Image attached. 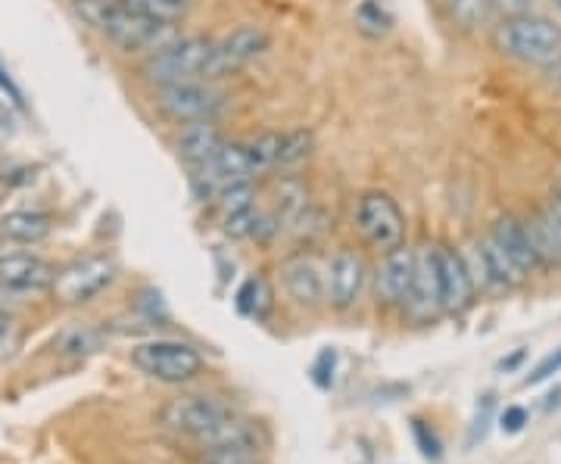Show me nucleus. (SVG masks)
I'll return each instance as SVG.
<instances>
[{
  "instance_id": "1",
  "label": "nucleus",
  "mask_w": 561,
  "mask_h": 464,
  "mask_svg": "<svg viewBox=\"0 0 561 464\" xmlns=\"http://www.w3.org/2000/svg\"><path fill=\"white\" fill-rule=\"evenodd\" d=\"M496 44L505 57L527 66H549L561 57V29L537 13L509 16L496 29Z\"/></svg>"
},
{
  "instance_id": "2",
  "label": "nucleus",
  "mask_w": 561,
  "mask_h": 464,
  "mask_svg": "<svg viewBox=\"0 0 561 464\" xmlns=\"http://www.w3.org/2000/svg\"><path fill=\"white\" fill-rule=\"evenodd\" d=\"M212 44L209 38H178L166 47L153 50L141 63V75L156 88L184 85V81H200L206 78L209 60H212Z\"/></svg>"
},
{
  "instance_id": "3",
  "label": "nucleus",
  "mask_w": 561,
  "mask_h": 464,
  "mask_svg": "<svg viewBox=\"0 0 561 464\" xmlns=\"http://www.w3.org/2000/svg\"><path fill=\"white\" fill-rule=\"evenodd\" d=\"M131 365L159 384H187L203 371V356L181 340H150L131 349Z\"/></svg>"
},
{
  "instance_id": "4",
  "label": "nucleus",
  "mask_w": 561,
  "mask_h": 464,
  "mask_svg": "<svg viewBox=\"0 0 561 464\" xmlns=\"http://www.w3.org/2000/svg\"><path fill=\"white\" fill-rule=\"evenodd\" d=\"M231 415H234V408L225 399L206 396V393H187V396L169 399L159 408V424L175 436H187V440L200 443L206 433H212Z\"/></svg>"
},
{
  "instance_id": "5",
  "label": "nucleus",
  "mask_w": 561,
  "mask_h": 464,
  "mask_svg": "<svg viewBox=\"0 0 561 464\" xmlns=\"http://www.w3.org/2000/svg\"><path fill=\"white\" fill-rule=\"evenodd\" d=\"M356 225L362 237L381 253L403 247V240H406V215L396 206V200L390 194H381V190L362 194L356 206Z\"/></svg>"
},
{
  "instance_id": "6",
  "label": "nucleus",
  "mask_w": 561,
  "mask_h": 464,
  "mask_svg": "<svg viewBox=\"0 0 561 464\" xmlns=\"http://www.w3.org/2000/svg\"><path fill=\"white\" fill-rule=\"evenodd\" d=\"M116 281V262L110 256H85L57 271L50 290L66 306H82L100 296L106 287Z\"/></svg>"
},
{
  "instance_id": "7",
  "label": "nucleus",
  "mask_w": 561,
  "mask_h": 464,
  "mask_svg": "<svg viewBox=\"0 0 561 464\" xmlns=\"http://www.w3.org/2000/svg\"><path fill=\"white\" fill-rule=\"evenodd\" d=\"M103 35L110 38L116 47L128 50V53H138V50H159L172 41H178L175 35V22H159L141 13H131L128 7H119L116 16L106 22Z\"/></svg>"
},
{
  "instance_id": "8",
  "label": "nucleus",
  "mask_w": 561,
  "mask_h": 464,
  "mask_svg": "<svg viewBox=\"0 0 561 464\" xmlns=\"http://www.w3.org/2000/svg\"><path fill=\"white\" fill-rule=\"evenodd\" d=\"M272 47V35L262 25H237L228 35H222L212 44V60L206 69V78H219L228 72L244 69L247 63L259 60Z\"/></svg>"
},
{
  "instance_id": "9",
  "label": "nucleus",
  "mask_w": 561,
  "mask_h": 464,
  "mask_svg": "<svg viewBox=\"0 0 561 464\" xmlns=\"http://www.w3.org/2000/svg\"><path fill=\"white\" fill-rule=\"evenodd\" d=\"M156 103L175 122H197V119L216 116L225 106V97L216 88L203 85V81H184V85L159 88Z\"/></svg>"
},
{
  "instance_id": "10",
  "label": "nucleus",
  "mask_w": 561,
  "mask_h": 464,
  "mask_svg": "<svg viewBox=\"0 0 561 464\" xmlns=\"http://www.w3.org/2000/svg\"><path fill=\"white\" fill-rule=\"evenodd\" d=\"M412 275H415V250L409 247L387 250L378 271H374L378 303H384L387 309H406L412 293Z\"/></svg>"
},
{
  "instance_id": "11",
  "label": "nucleus",
  "mask_w": 561,
  "mask_h": 464,
  "mask_svg": "<svg viewBox=\"0 0 561 464\" xmlns=\"http://www.w3.org/2000/svg\"><path fill=\"white\" fill-rule=\"evenodd\" d=\"M437 271H440V309L446 315H462L474 299V281L468 275L465 256L452 247H437Z\"/></svg>"
},
{
  "instance_id": "12",
  "label": "nucleus",
  "mask_w": 561,
  "mask_h": 464,
  "mask_svg": "<svg viewBox=\"0 0 561 464\" xmlns=\"http://www.w3.org/2000/svg\"><path fill=\"white\" fill-rule=\"evenodd\" d=\"M365 262L356 250H337L328 262V275H325V284H328V299L331 306L346 312L359 303V296L365 290Z\"/></svg>"
},
{
  "instance_id": "13",
  "label": "nucleus",
  "mask_w": 561,
  "mask_h": 464,
  "mask_svg": "<svg viewBox=\"0 0 561 464\" xmlns=\"http://www.w3.org/2000/svg\"><path fill=\"white\" fill-rule=\"evenodd\" d=\"M490 240L505 253V259L515 265V271L524 281L540 268V259H537V250H533V240H530V231L524 225V218L499 215L493 222V228H490Z\"/></svg>"
},
{
  "instance_id": "14",
  "label": "nucleus",
  "mask_w": 561,
  "mask_h": 464,
  "mask_svg": "<svg viewBox=\"0 0 561 464\" xmlns=\"http://www.w3.org/2000/svg\"><path fill=\"white\" fill-rule=\"evenodd\" d=\"M524 225L530 231L540 268H561V200H546L524 218Z\"/></svg>"
},
{
  "instance_id": "15",
  "label": "nucleus",
  "mask_w": 561,
  "mask_h": 464,
  "mask_svg": "<svg viewBox=\"0 0 561 464\" xmlns=\"http://www.w3.org/2000/svg\"><path fill=\"white\" fill-rule=\"evenodd\" d=\"M281 281H284L287 296L297 306H309L312 309V306H318L328 296V284H325L322 268H318V262L312 256H303V253L284 259Z\"/></svg>"
},
{
  "instance_id": "16",
  "label": "nucleus",
  "mask_w": 561,
  "mask_h": 464,
  "mask_svg": "<svg viewBox=\"0 0 561 464\" xmlns=\"http://www.w3.org/2000/svg\"><path fill=\"white\" fill-rule=\"evenodd\" d=\"M57 271L53 265L35 253H4L0 256V287L16 290V293H29L50 287Z\"/></svg>"
},
{
  "instance_id": "17",
  "label": "nucleus",
  "mask_w": 561,
  "mask_h": 464,
  "mask_svg": "<svg viewBox=\"0 0 561 464\" xmlns=\"http://www.w3.org/2000/svg\"><path fill=\"white\" fill-rule=\"evenodd\" d=\"M406 309L415 318H434L440 309V271H437V256L431 247L415 250V275H412V293Z\"/></svg>"
},
{
  "instance_id": "18",
  "label": "nucleus",
  "mask_w": 561,
  "mask_h": 464,
  "mask_svg": "<svg viewBox=\"0 0 561 464\" xmlns=\"http://www.w3.org/2000/svg\"><path fill=\"white\" fill-rule=\"evenodd\" d=\"M222 131L212 125V119H197V122H181V131L175 138L178 156L187 166H206V162L222 150Z\"/></svg>"
},
{
  "instance_id": "19",
  "label": "nucleus",
  "mask_w": 561,
  "mask_h": 464,
  "mask_svg": "<svg viewBox=\"0 0 561 464\" xmlns=\"http://www.w3.org/2000/svg\"><path fill=\"white\" fill-rule=\"evenodd\" d=\"M53 231V218L44 212H10L0 218V234L16 243H41Z\"/></svg>"
},
{
  "instance_id": "20",
  "label": "nucleus",
  "mask_w": 561,
  "mask_h": 464,
  "mask_svg": "<svg viewBox=\"0 0 561 464\" xmlns=\"http://www.w3.org/2000/svg\"><path fill=\"white\" fill-rule=\"evenodd\" d=\"M206 169L212 172V178H216L222 187H228L234 181H250L253 178L244 144H222V150L206 162Z\"/></svg>"
},
{
  "instance_id": "21",
  "label": "nucleus",
  "mask_w": 561,
  "mask_h": 464,
  "mask_svg": "<svg viewBox=\"0 0 561 464\" xmlns=\"http://www.w3.org/2000/svg\"><path fill=\"white\" fill-rule=\"evenodd\" d=\"M356 29L368 38H384L393 29V13L384 0H362L356 7Z\"/></svg>"
},
{
  "instance_id": "22",
  "label": "nucleus",
  "mask_w": 561,
  "mask_h": 464,
  "mask_svg": "<svg viewBox=\"0 0 561 464\" xmlns=\"http://www.w3.org/2000/svg\"><path fill=\"white\" fill-rule=\"evenodd\" d=\"M244 150H247V159H250V169H253V175H259V172H269V169H275V166H278L281 134H278V131H262V134H256L253 141H247V144H244Z\"/></svg>"
},
{
  "instance_id": "23",
  "label": "nucleus",
  "mask_w": 561,
  "mask_h": 464,
  "mask_svg": "<svg viewBox=\"0 0 561 464\" xmlns=\"http://www.w3.org/2000/svg\"><path fill=\"white\" fill-rule=\"evenodd\" d=\"M122 7H128L131 13L159 19V22H178L191 13L194 0H122Z\"/></svg>"
},
{
  "instance_id": "24",
  "label": "nucleus",
  "mask_w": 561,
  "mask_h": 464,
  "mask_svg": "<svg viewBox=\"0 0 561 464\" xmlns=\"http://www.w3.org/2000/svg\"><path fill=\"white\" fill-rule=\"evenodd\" d=\"M315 150V134L309 128H293L281 134V150H278V166L290 169L300 166L303 159H309Z\"/></svg>"
},
{
  "instance_id": "25",
  "label": "nucleus",
  "mask_w": 561,
  "mask_h": 464,
  "mask_svg": "<svg viewBox=\"0 0 561 464\" xmlns=\"http://www.w3.org/2000/svg\"><path fill=\"white\" fill-rule=\"evenodd\" d=\"M237 309H240V315L265 318V312L272 309V290H269V284H265V278L244 281V287L237 290Z\"/></svg>"
},
{
  "instance_id": "26",
  "label": "nucleus",
  "mask_w": 561,
  "mask_h": 464,
  "mask_svg": "<svg viewBox=\"0 0 561 464\" xmlns=\"http://www.w3.org/2000/svg\"><path fill=\"white\" fill-rule=\"evenodd\" d=\"M60 352L63 356H91V352L100 349V334L94 331V327L88 324H78V327H69V331H63L60 337Z\"/></svg>"
},
{
  "instance_id": "27",
  "label": "nucleus",
  "mask_w": 561,
  "mask_h": 464,
  "mask_svg": "<svg viewBox=\"0 0 561 464\" xmlns=\"http://www.w3.org/2000/svg\"><path fill=\"white\" fill-rule=\"evenodd\" d=\"M200 464H265L259 449L250 446H206L200 449Z\"/></svg>"
},
{
  "instance_id": "28",
  "label": "nucleus",
  "mask_w": 561,
  "mask_h": 464,
  "mask_svg": "<svg viewBox=\"0 0 561 464\" xmlns=\"http://www.w3.org/2000/svg\"><path fill=\"white\" fill-rule=\"evenodd\" d=\"M259 225H262V212H259L256 206H247V209H237V212L222 215V231H225V237H231V240L256 237V234H259Z\"/></svg>"
},
{
  "instance_id": "29",
  "label": "nucleus",
  "mask_w": 561,
  "mask_h": 464,
  "mask_svg": "<svg viewBox=\"0 0 561 464\" xmlns=\"http://www.w3.org/2000/svg\"><path fill=\"white\" fill-rule=\"evenodd\" d=\"M122 7V0H75V10L78 16H82L88 25H94V29H106V22H110L116 16V10Z\"/></svg>"
},
{
  "instance_id": "30",
  "label": "nucleus",
  "mask_w": 561,
  "mask_h": 464,
  "mask_svg": "<svg viewBox=\"0 0 561 464\" xmlns=\"http://www.w3.org/2000/svg\"><path fill=\"white\" fill-rule=\"evenodd\" d=\"M219 209L222 215L228 212H237V209H247V206H256V190H253V181H234L228 187H222L219 194Z\"/></svg>"
},
{
  "instance_id": "31",
  "label": "nucleus",
  "mask_w": 561,
  "mask_h": 464,
  "mask_svg": "<svg viewBox=\"0 0 561 464\" xmlns=\"http://www.w3.org/2000/svg\"><path fill=\"white\" fill-rule=\"evenodd\" d=\"M19 349H22V327L10 312L0 309V362L16 359Z\"/></svg>"
},
{
  "instance_id": "32",
  "label": "nucleus",
  "mask_w": 561,
  "mask_h": 464,
  "mask_svg": "<svg viewBox=\"0 0 561 464\" xmlns=\"http://www.w3.org/2000/svg\"><path fill=\"white\" fill-rule=\"evenodd\" d=\"M446 7L462 29H474L480 13H484V0H446Z\"/></svg>"
},
{
  "instance_id": "33",
  "label": "nucleus",
  "mask_w": 561,
  "mask_h": 464,
  "mask_svg": "<svg viewBox=\"0 0 561 464\" xmlns=\"http://www.w3.org/2000/svg\"><path fill=\"white\" fill-rule=\"evenodd\" d=\"M558 371H561V349H555L549 359H543L537 368L530 371V377H524V387H537V384H543V380H549Z\"/></svg>"
},
{
  "instance_id": "34",
  "label": "nucleus",
  "mask_w": 561,
  "mask_h": 464,
  "mask_svg": "<svg viewBox=\"0 0 561 464\" xmlns=\"http://www.w3.org/2000/svg\"><path fill=\"white\" fill-rule=\"evenodd\" d=\"M415 436H418V443H421V452H424L427 458H437V455H440V443H437V436H434V433L427 436V427H424V421H415Z\"/></svg>"
},
{
  "instance_id": "35",
  "label": "nucleus",
  "mask_w": 561,
  "mask_h": 464,
  "mask_svg": "<svg viewBox=\"0 0 561 464\" xmlns=\"http://www.w3.org/2000/svg\"><path fill=\"white\" fill-rule=\"evenodd\" d=\"M524 421H527L524 408H509V412L502 415V430L515 433V430H521V427H524Z\"/></svg>"
},
{
  "instance_id": "36",
  "label": "nucleus",
  "mask_w": 561,
  "mask_h": 464,
  "mask_svg": "<svg viewBox=\"0 0 561 464\" xmlns=\"http://www.w3.org/2000/svg\"><path fill=\"white\" fill-rule=\"evenodd\" d=\"M493 4L509 13V16H521V13H530V0H493Z\"/></svg>"
},
{
  "instance_id": "37",
  "label": "nucleus",
  "mask_w": 561,
  "mask_h": 464,
  "mask_svg": "<svg viewBox=\"0 0 561 464\" xmlns=\"http://www.w3.org/2000/svg\"><path fill=\"white\" fill-rule=\"evenodd\" d=\"M546 75H549V81H552V85H555V88L561 91V57H558L555 63H549V66H546Z\"/></svg>"
},
{
  "instance_id": "38",
  "label": "nucleus",
  "mask_w": 561,
  "mask_h": 464,
  "mask_svg": "<svg viewBox=\"0 0 561 464\" xmlns=\"http://www.w3.org/2000/svg\"><path fill=\"white\" fill-rule=\"evenodd\" d=\"M555 197H558V200H561V181H558V184H555Z\"/></svg>"
},
{
  "instance_id": "39",
  "label": "nucleus",
  "mask_w": 561,
  "mask_h": 464,
  "mask_svg": "<svg viewBox=\"0 0 561 464\" xmlns=\"http://www.w3.org/2000/svg\"><path fill=\"white\" fill-rule=\"evenodd\" d=\"M555 4H558V10H561V0H555Z\"/></svg>"
}]
</instances>
